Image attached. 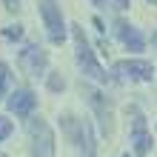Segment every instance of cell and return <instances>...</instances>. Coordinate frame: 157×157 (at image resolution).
I'll return each instance as SVG.
<instances>
[{"instance_id": "cell-1", "label": "cell", "mask_w": 157, "mask_h": 157, "mask_svg": "<svg viewBox=\"0 0 157 157\" xmlns=\"http://www.w3.org/2000/svg\"><path fill=\"white\" fill-rule=\"evenodd\" d=\"M71 34H75V52H77V66H80V71L86 77L97 80V83H109L106 69L97 63V57H94V52H91V46L86 40V34H83V26L80 23L71 26Z\"/></svg>"}, {"instance_id": "cell-2", "label": "cell", "mask_w": 157, "mask_h": 157, "mask_svg": "<svg viewBox=\"0 0 157 157\" xmlns=\"http://www.w3.org/2000/svg\"><path fill=\"white\" fill-rule=\"evenodd\" d=\"M29 151L32 157H54V134L46 120H29Z\"/></svg>"}, {"instance_id": "cell-3", "label": "cell", "mask_w": 157, "mask_h": 157, "mask_svg": "<svg viewBox=\"0 0 157 157\" xmlns=\"http://www.w3.org/2000/svg\"><path fill=\"white\" fill-rule=\"evenodd\" d=\"M63 126H66L69 137L80 146V157H94V134H91L89 120H77V117L66 114L63 117Z\"/></svg>"}, {"instance_id": "cell-4", "label": "cell", "mask_w": 157, "mask_h": 157, "mask_svg": "<svg viewBox=\"0 0 157 157\" xmlns=\"http://www.w3.org/2000/svg\"><path fill=\"white\" fill-rule=\"evenodd\" d=\"M40 14H43V23H46V32H49V40L52 43H63L66 40V23H63V14H60V6L57 0H40Z\"/></svg>"}, {"instance_id": "cell-5", "label": "cell", "mask_w": 157, "mask_h": 157, "mask_svg": "<svg viewBox=\"0 0 157 157\" xmlns=\"http://www.w3.org/2000/svg\"><path fill=\"white\" fill-rule=\"evenodd\" d=\"M114 75L123 77V80L146 83V80L154 77V66L149 60H120V63H114Z\"/></svg>"}, {"instance_id": "cell-6", "label": "cell", "mask_w": 157, "mask_h": 157, "mask_svg": "<svg viewBox=\"0 0 157 157\" xmlns=\"http://www.w3.org/2000/svg\"><path fill=\"white\" fill-rule=\"evenodd\" d=\"M20 69L26 71L29 77H37V75H43L46 71V52L40 49L37 43H32V46H26V49L20 52Z\"/></svg>"}, {"instance_id": "cell-7", "label": "cell", "mask_w": 157, "mask_h": 157, "mask_svg": "<svg viewBox=\"0 0 157 157\" xmlns=\"http://www.w3.org/2000/svg\"><path fill=\"white\" fill-rule=\"evenodd\" d=\"M132 146H134L137 157L149 154V149H151V134L146 132V117L137 109H132Z\"/></svg>"}, {"instance_id": "cell-8", "label": "cell", "mask_w": 157, "mask_h": 157, "mask_svg": "<svg viewBox=\"0 0 157 157\" xmlns=\"http://www.w3.org/2000/svg\"><path fill=\"white\" fill-rule=\"evenodd\" d=\"M114 29H117V37L123 40V46H126L128 52H143V49H146V37L140 34V29L128 26L126 20H117Z\"/></svg>"}, {"instance_id": "cell-9", "label": "cell", "mask_w": 157, "mask_h": 157, "mask_svg": "<svg viewBox=\"0 0 157 157\" xmlns=\"http://www.w3.org/2000/svg\"><path fill=\"white\" fill-rule=\"evenodd\" d=\"M34 106H37V97H34L29 89H17V91H12V97H9V109H12L14 114H20V117H29Z\"/></svg>"}, {"instance_id": "cell-10", "label": "cell", "mask_w": 157, "mask_h": 157, "mask_svg": "<svg viewBox=\"0 0 157 157\" xmlns=\"http://www.w3.org/2000/svg\"><path fill=\"white\" fill-rule=\"evenodd\" d=\"M83 91H86V97H89V103L97 109V114H100V128H103V134H109L112 132V114H109V109L103 112V94L100 91H94V89H89V86H83Z\"/></svg>"}, {"instance_id": "cell-11", "label": "cell", "mask_w": 157, "mask_h": 157, "mask_svg": "<svg viewBox=\"0 0 157 157\" xmlns=\"http://www.w3.org/2000/svg\"><path fill=\"white\" fill-rule=\"evenodd\" d=\"M9 89H12V71L6 63H0V91H9Z\"/></svg>"}, {"instance_id": "cell-12", "label": "cell", "mask_w": 157, "mask_h": 157, "mask_svg": "<svg viewBox=\"0 0 157 157\" xmlns=\"http://www.w3.org/2000/svg\"><path fill=\"white\" fill-rule=\"evenodd\" d=\"M3 37L6 40H20L23 37V29H20V26H6V29H3Z\"/></svg>"}, {"instance_id": "cell-13", "label": "cell", "mask_w": 157, "mask_h": 157, "mask_svg": "<svg viewBox=\"0 0 157 157\" xmlns=\"http://www.w3.org/2000/svg\"><path fill=\"white\" fill-rule=\"evenodd\" d=\"M9 134H12V120H9V117H0V140H6Z\"/></svg>"}, {"instance_id": "cell-14", "label": "cell", "mask_w": 157, "mask_h": 157, "mask_svg": "<svg viewBox=\"0 0 157 157\" xmlns=\"http://www.w3.org/2000/svg\"><path fill=\"white\" fill-rule=\"evenodd\" d=\"M63 86H66V80H63L60 75H52V77H49V89H52V91H63Z\"/></svg>"}, {"instance_id": "cell-15", "label": "cell", "mask_w": 157, "mask_h": 157, "mask_svg": "<svg viewBox=\"0 0 157 157\" xmlns=\"http://www.w3.org/2000/svg\"><path fill=\"white\" fill-rule=\"evenodd\" d=\"M6 9L9 12H17V9H20V0H6Z\"/></svg>"}, {"instance_id": "cell-16", "label": "cell", "mask_w": 157, "mask_h": 157, "mask_svg": "<svg viewBox=\"0 0 157 157\" xmlns=\"http://www.w3.org/2000/svg\"><path fill=\"white\" fill-rule=\"evenodd\" d=\"M117 3V9H128V0H114Z\"/></svg>"}, {"instance_id": "cell-17", "label": "cell", "mask_w": 157, "mask_h": 157, "mask_svg": "<svg viewBox=\"0 0 157 157\" xmlns=\"http://www.w3.org/2000/svg\"><path fill=\"white\" fill-rule=\"evenodd\" d=\"M91 3H94V6H100V9H103V6H106V0H91Z\"/></svg>"}, {"instance_id": "cell-18", "label": "cell", "mask_w": 157, "mask_h": 157, "mask_svg": "<svg viewBox=\"0 0 157 157\" xmlns=\"http://www.w3.org/2000/svg\"><path fill=\"white\" fill-rule=\"evenodd\" d=\"M149 3H151V6H157V0H149Z\"/></svg>"}, {"instance_id": "cell-19", "label": "cell", "mask_w": 157, "mask_h": 157, "mask_svg": "<svg viewBox=\"0 0 157 157\" xmlns=\"http://www.w3.org/2000/svg\"><path fill=\"white\" fill-rule=\"evenodd\" d=\"M154 46H157V34H154Z\"/></svg>"}, {"instance_id": "cell-20", "label": "cell", "mask_w": 157, "mask_h": 157, "mask_svg": "<svg viewBox=\"0 0 157 157\" xmlns=\"http://www.w3.org/2000/svg\"><path fill=\"white\" fill-rule=\"evenodd\" d=\"M0 157H6V154H0Z\"/></svg>"}, {"instance_id": "cell-21", "label": "cell", "mask_w": 157, "mask_h": 157, "mask_svg": "<svg viewBox=\"0 0 157 157\" xmlns=\"http://www.w3.org/2000/svg\"><path fill=\"white\" fill-rule=\"evenodd\" d=\"M126 157H128V154H126Z\"/></svg>"}]
</instances>
